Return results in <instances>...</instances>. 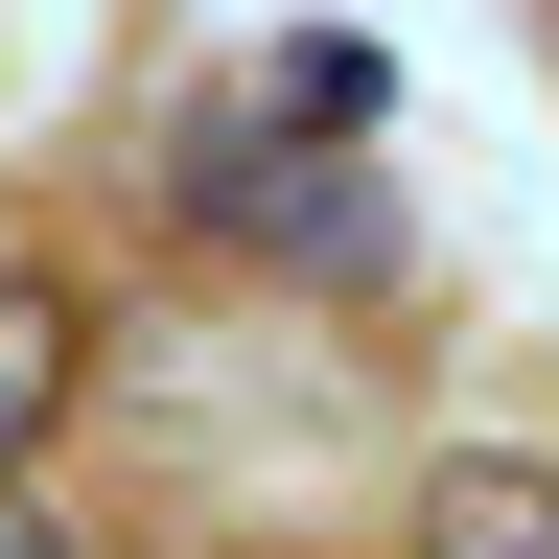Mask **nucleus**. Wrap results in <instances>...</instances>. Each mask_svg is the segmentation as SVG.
Segmentation results:
<instances>
[{
	"label": "nucleus",
	"instance_id": "f03ea898",
	"mask_svg": "<svg viewBox=\"0 0 559 559\" xmlns=\"http://www.w3.org/2000/svg\"><path fill=\"white\" fill-rule=\"evenodd\" d=\"M419 559H559V466L443 443V466H419Z\"/></svg>",
	"mask_w": 559,
	"mask_h": 559
},
{
	"label": "nucleus",
	"instance_id": "7ed1b4c3",
	"mask_svg": "<svg viewBox=\"0 0 559 559\" xmlns=\"http://www.w3.org/2000/svg\"><path fill=\"white\" fill-rule=\"evenodd\" d=\"M0 559H94V536H70V513H24V489H0Z\"/></svg>",
	"mask_w": 559,
	"mask_h": 559
},
{
	"label": "nucleus",
	"instance_id": "f257e3e1",
	"mask_svg": "<svg viewBox=\"0 0 559 559\" xmlns=\"http://www.w3.org/2000/svg\"><path fill=\"white\" fill-rule=\"evenodd\" d=\"M70 373H94V304H70L47 257H0V489H24V443L70 419Z\"/></svg>",
	"mask_w": 559,
	"mask_h": 559
}]
</instances>
